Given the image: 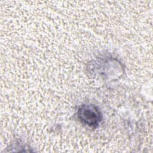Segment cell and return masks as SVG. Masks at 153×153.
I'll use <instances>...</instances> for the list:
<instances>
[{
  "instance_id": "cell-1",
  "label": "cell",
  "mask_w": 153,
  "mask_h": 153,
  "mask_svg": "<svg viewBox=\"0 0 153 153\" xmlns=\"http://www.w3.org/2000/svg\"><path fill=\"white\" fill-rule=\"evenodd\" d=\"M77 116L84 124L92 127H97L102 119L99 109L92 105H82L78 109Z\"/></svg>"
}]
</instances>
